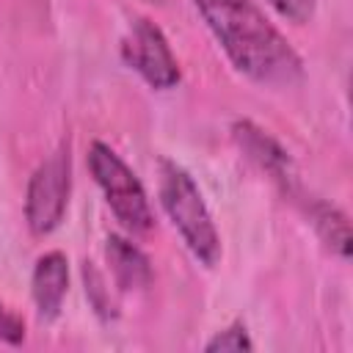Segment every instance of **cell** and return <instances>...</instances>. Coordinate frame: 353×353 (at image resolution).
<instances>
[{"label": "cell", "instance_id": "obj_14", "mask_svg": "<svg viewBox=\"0 0 353 353\" xmlns=\"http://www.w3.org/2000/svg\"><path fill=\"white\" fill-rule=\"evenodd\" d=\"M152 3H163V0H152Z\"/></svg>", "mask_w": 353, "mask_h": 353}, {"label": "cell", "instance_id": "obj_9", "mask_svg": "<svg viewBox=\"0 0 353 353\" xmlns=\"http://www.w3.org/2000/svg\"><path fill=\"white\" fill-rule=\"evenodd\" d=\"M301 212L306 215V221L317 229V234L334 254H339L342 259L350 256V226H347V218L342 210H336L334 204H328L325 199L312 193L309 201L301 207Z\"/></svg>", "mask_w": 353, "mask_h": 353}, {"label": "cell", "instance_id": "obj_8", "mask_svg": "<svg viewBox=\"0 0 353 353\" xmlns=\"http://www.w3.org/2000/svg\"><path fill=\"white\" fill-rule=\"evenodd\" d=\"M105 254H108V262H110L113 281H116V287H119L121 292H127V290H143V287L152 284V265H149V256H146L130 237L108 234Z\"/></svg>", "mask_w": 353, "mask_h": 353}, {"label": "cell", "instance_id": "obj_10", "mask_svg": "<svg viewBox=\"0 0 353 353\" xmlns=\"http://www.w3.org/2000/svg\"><path fill=\"white\" fill-rule=\"evenodd\" d=\"M83 279H85V295L94 306V312L99 317H116V301L110 298V290L105 287V279L102 273L91 265V262H83Z\"/></svg>", "mask_w": 353, "mask_h": 353}, {"label": "cell", "instance_id": "obj_12", "mask_svg": "<svg viewBox=\"0 0 353 353\" xmlns=\"http://www.w3.org/2000/svg\"><path fill=\"white\" fill-rule=\"evenodd\" d=\"M268 3L273 6V11H276L279 17L295 22V25H303V22L312 19L317 0H268Z\"/></svg>", "mask_w": 353, "mask_h": 353}, {"label": "cell", "instance_id": "obj_13", "mask_svg": "<svg viewBox=\"0 0 353 353\" xmlns=\"http://www.w3.org/2000/svg\"><path fill=\"white\" fill-rule=\"evenodd\" d=\"M25 339V320L14 314L3 301H0V342L6 345H19Z\"/></svg>", "mask_w": 353, "mask_h": 353}, {"label": "cell", "instance_id": "obj_4", "mask_svg": "<svg viewBox=\"0 0 353 353\" xmlns=\"http://www.w3.org/2000/svg\"><path fill=\"white\" fill-rule=\"evenodd\" d=\"M69 190H72V154H69V143H61V149L50 154L28 182L25 221L30 234L44 237L61 226L69 204Z\"/></svg>", "mask_w": 353, "mask_h": 353}, {"label": "cell", "instance_id": "obj_5", "mask_svg": "<svg viewBox=\"0 0 353 353\" xmlns=\"http://www.w3.org/2000/svg\"><path fill=\"white\" fill-rule=\"evenodd\" d=\"M121 61L143 77L154 91H168L182 80L179 61L165 33L146 17H138L121 39Z\"/></svg>", "mask_w": 353, "mask_h": 353}, {"label": "cell", "instance_id": "obj_7", "mask_svg": "<svg viewBox=\"0 0 353 353\" xmlns=\"http://www.w3.org/2000/svg\"><path fill=\"white\" fill-rule=\"evenodd\" d=\"M66 290H69V259H66V254H61V251L41 254L33 265V279H30V292H33L39 320L52 323L61 314Z\"/></svg>", "mask_w": 353, "mask_h": 353}, {"label": "cell", "instance_id": "obj_2", "mask_svg": "<svg viewBox=\"0 0 353 353\" xmlns=\"http://www.w3.org/2000/svg\"><path fill=\"white\" fill-rule=\"evenodd\" d=\"M160 204L188 251L204 268H215L221 259V234L212 223L199 185L174 160H160Z\"/></svg>", "mask_w": 353, "mask_h": 353}, {"label": "cell", "instance_id": "obj_1", "mask_svg": "<svg viewBox=\"0 0 353 353\" xmlns=\"http://www.w3.org/2000/svg\"><path fill=\"white\" fill-rule=\"evenodd\" d=\"M193 6L240 74L273 88L301 80V55L254 0H193Z\"/></svg>", "mask_w": 353, "mask_h": 353}, {"label": "cell", "instance_id": "obj_3", "mask_svg": "<svg viewBox=\"0 0 353 353\" xmlns=\"http://www.w3.org/2000/svg\"><path fill=\"white\" fill-rule=\"evenodd\" d=\"M85 163L121 229L130 234H149L154 226V215L146 190L141 179L132 174V168L102 141H94L88 146Z\"/></svg>", "mask_w": 353, "mask_h": 353}, {"label": "cell", "instance_id": "obj_6", "mask_svg": "<svg viewBox=\"0 0 353 353\" xmlns=\"http://www.w3.org/2000/svg\"><path fill=\"white\" fill-rule=\"evenodd\" d=\"M232 138H234L237 146L245 152V157L254 160V163L259 165V171H265V174L279 185V190H281L298 210L309 201L312 193H306V188L301 185L298 171H295V165H292L287 149H284L276 138H270L262 127H256V124L248 121V119L232 124Z\"/></svg>", "mask_w": 353, "mask_h": 353}, {"label": "cell", "instance_id": "obj_11", "mask_svg": "<svg viewBox=\"0 0 353 353\" xmlns=\"http://www.w3.org/2000/svg\"><path fill=\"white\" fill-rule=\"evenodd\" d=\"M251 347H254V342H251V336H248V331H245V325L240 320L232 323V325H226L223 331H218L204 345L207 353H218V350H251Z\"/></svg>", "mask_w": 353, "mask_h": 353}]
</instances>
